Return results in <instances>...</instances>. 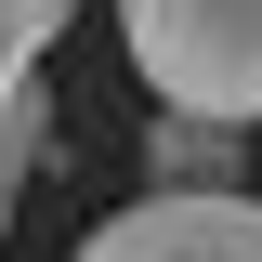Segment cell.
<instances>
[{
    "mask_svg": "<svg viewBox=\"0 0 262 262\" xmlns=\"http://www.w3.org/2000/svg\"><path fill=\"white\" fill-rule=\"evenodd\" d=\"M118 39L144 66V92L184 118H262V0H118Z\"/></svg>",
    "mask_w": 262,
    "mask_h": 262,
    "instance_id": "obj_1",
    "label": "cell"
},
{
    "mask_svg": "<svg viewBox=\"0 0 262 262\" xmlns=\"http://www.w3.org/2000/svg\"><path fill=\"white\" fill-rule=\"evenodd\" d=\"M39 144H53V105H39V79L13 105H0V223H13V196H27V170H39Z\"/></svg>",
    "mask_w": 262,
    "mask_h": 262,
    "instance_id": "obj_5",
    "label": "cell"
},
{
    "mask_svg": "<svg viewBox=\"0 0 262 262\" xmlns=\"http://www.w3.org/2000/svg\"><path fill=\"white\" fill-rule=\"evenodd\" d=\"M66 262H262V196H131Z\"/></svg>",
    "mask_w": 262,
    "mask_h": 262,
    "instance_id": "obj_2",
    "label": "cell"
},
{
    "mask_svg": "<svg viewBox=\"0 0 262 262\" xmlns=\"http://www.w3.org/2000/svg\"><path fill=\"white\" fill-rule=\"evenodd\" d=\"M144 170H158V196H249V144H236L223 118H184V105H158Z\"/></svg>",
    "mask_w": 262,
    "mask_h": 262,
    "instance_id": "obj_3",
    "label": "cell"
},
{
    "mask_svg": "<svg viewBox=\"0 0 262 262\" xmlns=\"http://www.w3.org/2000/svg\"><path fill=\"white\" fill-rule=\"evenodd\" d=\"M53 27H66V0H0V105L39 79V53H53Z\"/></svg>",
    "mask_w": 262,
    "mask_h": 262,
    "instance_id": "obj_4",
    "label": "cell"
}]
</instances>
